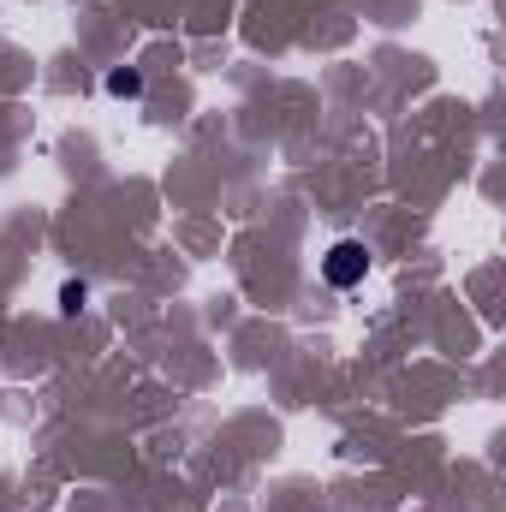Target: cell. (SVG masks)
Segmentation results:
<instances>
[{
	"mask_svg": "<svg viewBox=\"0 0 506 512\" xmlns=\"http://www.w3.org/2000/svg\"><path fill=\"white\" fill-rule=\"evenodd\" d=\"M364 274H370V251H364V239H340V245H328V256H322V280H328V286L352 292Z\"/></svg>",
	"mask_w": 506,
	"mask_h": 512,
	"instance_id": "obj_1",
	"label": "cell"
},
{
	"mask_svg": "<svg viewBox=\"0 0 506 512\" xmlns=\"http://www.w3.org/2000/svg\"><path fill=\"white\" fill-rule=\"evenodd\" d=\"M108 96L137 102V96H143V72H137V66H114V72H108Z\"/></svg>",
	"mask_w": 506,
	"mask_h": 512,
	"instance_id": "obj_2",
	"label": "cell"
},
{
	"mask_svg": "<svg viewBox=\"0 0 506 512\" xmlns=\"http://www.w3.org/2000/svg\"><path fill=\"white\" fill-rule=\"evenodd\" d=\"M84 298H90V292H84V280H66V286H60V310H66V316H78V310H84Z\"/></svg>",
	"mask_w": 506,
	"mask_h": 512,
	"instance_id": "obj_3",
	"label": "cell"
}]
</instances>
